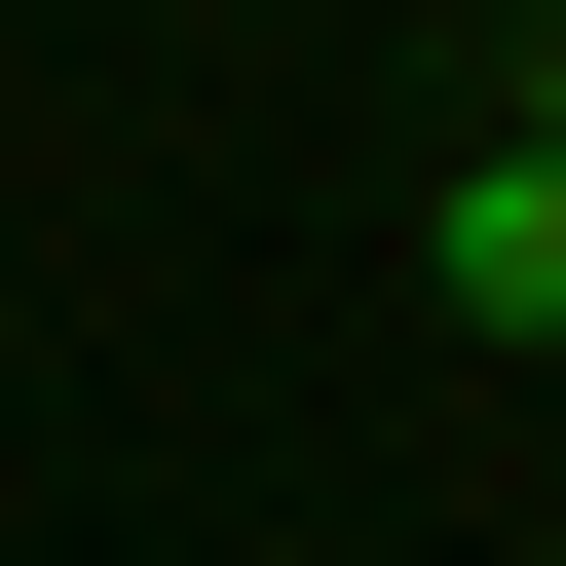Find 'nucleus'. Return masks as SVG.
<instances>
[{
	"label": "nucleus",
	"instance_id": "1",
	"mask_svg": "<svg viewBox=\"0 0 566 566\" xmlns=\"http://www.w3.org/2000/svg\"><path fill=\"white\" fill-rule=\"evenodd\" d=\"M416 264H453V340H566V151H453Z\"/></svg>",
	"mask_w": 566,
	"mask_h": 566
},
{
	"label": "nucleus",
	"instance_id": "2",
	"mask_svg": "<svg viewBox=\"0 0 566 566\" xmlns=\"http://www.w3.org/2000/svg\"><path fill=\"white\" fill-rule=\"evenodd\" d=\"M528 151H566V39H528Z\"/></svg>",
	"mask_w": 566,
	"mask_h": 566
}]
</instances>
